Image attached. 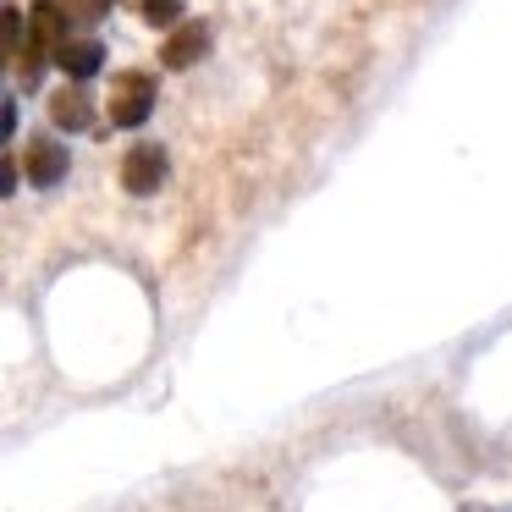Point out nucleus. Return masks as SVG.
Instances as JSON below:
<instances>
[{
	"label": "nucleus",
	"instance_id": "10",
	"mask_svg": "<svg viewBox=\"0 0 512 512\" xmlns=\"http://www.w3.org/2000/svg\"><path fill=\"white\" fill-rule=\"evenodd\" d=\"M61 6H67V12H78V17H100L111 0H61Z\"/></svg>",
	"mask_w": 512,
	"mask_h": 512
},
{
	"label": "nucleus",
	"instance_id": "7",
	"mask_svg": "<svg viewBox=\"0 0 512 512\" xmlns=\"http://www.w3.org/2000/svg\"><path fill=\"white\" fill-rule=\"evenodd\" d=\"M89 94H83V83H67V89L50 94V122L61 127V133H83L89 127Z\"/></svg>",
	"mask_w": 512,
	"mask_h": 512
},
{
	"label": "nucleus",
	"instance_id": "2",
	"mask_svg": "<svg viewBox=\"0 0 512 512\" xmlns=\"http://www.w3.org/2000/svg\"><path fill=\"white\" fill-rule=\"evenodd\" d=\"M166 149L160 144H133L122 155V188L133 193V199H149V193H160V182H166Z\"/></svg>",
	"mask_w": 512,
	"mask_h": 512
},
{
	"label": "nucleus",
	"instance_id": "5",
	"mask_svg": "<svg viewBox=\"0 0 512 512\" xmlns=\"http://www.w3.org/2000/svg\"><path fill=\"white\" fill-rule=\"evenodd\" d=\"M28 28H34L28 39H34L45 56H56V50L72 39V34H67L72 23H67V6H61V0H34V23H28Z\"/></svg>",
	"mask_w": 512,
	"mask_h": 512
},
{
	"label": "nucleus",
	"instance_id": "3",
	"mask_svg": "<svg viewBox=\"0 0 512 512\" xmlns=\"http://www.w3.org/2000/svg\"><path fill=\"white\" fill-rule=\"evenodd\" d=\"M210 50V23H177L166 39H160V67L166 72H188L204 61Z\"/></svg>",
	"mask_w": 512,
	"mask_h": 512
},
{
	"label": "nucleus",
	"instance_id": "1",
	"mask_svg": "<svg viewBox=\"0 0 512 512\" xmlns=\"http://www.w3.org/2000/svg\"><path fill=\"white\" fill-rule=\"evenodd\" d=\"M149 111H155V78L138 67L116 72L111 78V100H105V116H111L116 127H144Z\"/></svg>",
	"mask_w": 512,
	"mask_h": 512
},
{
	"label": "nucleus",
	"instance_id": "8",
	"mask_svg": "<svg viewBox=\"0 0 512 512\" xmlns=\"http://www.w3.org/2000/svg\"><path fill=\"white\" fill-rule=\"evenodd\" d=\"M0 28H6V61H12V67H17V61H23V12H17V6H6V12H0Z\"/></svg>",
	"mask_w": 512,
	"mask_h": 512
},
{
	"label": "nucleus",
	"instance_id": "9",
	"mask_svg": "<svg viewBox=\"0 0 512 512\" xmlns=\"http://www.w3.org/2000/svg\"><path fill=\"white\" fill-rule=\"evenodd\" d=\"M138 12H144V23L171 28V23L182 17V0H138Z\"/></svg>",
	"mask_w": 512,
	"mask_h": 512
},
{
	"label": "nucleus",
	"instance_id": "6",
	"mask_svg": "<svg viewBox=\"0 0 512 512\" xmlns=\"http://www.w3.org/2000/svg\"><path fill=\"white\" fill-rule=\"evenodd\" d=\"M56 67L67 72V83H89L94 72L105 67V45L100 39H67V45L56 50Z\"/></svg>",
	"mask_w": 512,
	"mask_h": 512
},
{
	"label": "nucleus",
	"instance_id": "4",
	"mask_svg": "<svg viewBox=\"0 0 512 512\" xmlns=\"http://www.w3.org/2000/svg\"><path fill=\"white\" fill-rule=\"evenodd\" d=\"M23 171H28V182H34V188H56V182L67 177V149H61L56 138H28Z\"/></svg>",
	"mask_w": 512,
	"mask_h": 512
}]
</instances>
